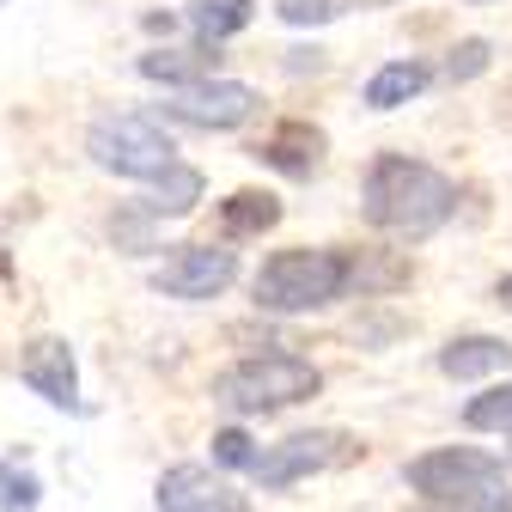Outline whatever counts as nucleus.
<instances>
[{
    "label": "nucleus",
    "mask_w": 512,
    "mask_h": 512,
    "mask_svg": "<svg viewBox=\"0 0 512 512\" xmlns=\"http://www.w3.org/2000/svg\"><path fill=\"white\" fill-rule=\"evenodd\" d=\"M427 80H433L427 61H384V68L366 80V104H372V110H397V104L421 98V92H427Z\"/></svg>",
    "instance_id": "4468645a"
},
{
    "label": "nucleus",
    "mask_w": 512,
    "mask_h": 512,
    "mask_svg": "<svg viewBox=\"0 0 512 512\" xmlns=\"http://www.w3.org/2000/svg\"><path fill=\"white\" fill-rule=\"evenodd\" d=\"M141 74L183 92V86L214 80V55H208V49H147V55H141Z\"/></svg>",
    "instance_id": "dca6fc26"
},
{
    "label": "nucleus",
    "mask_w": 512,
    "mask_h": 512,
    "mask_svg": "<svg viewBox=\"0 0 512 512\" xmlns=\"http://www.w3.org/2000/svg\"><path fill=\"white\" fill-rule=\"evenodd\" d=\"M421 512H512V488H482V494H464V500H433Z\"/></svg>",
    "instance_id": "412c9836"
},
{
    "label": "nucleus",
    "mask_w": 512,
    "mask_h": 512,
    "mask_svg": "<svg viewBox=\"0 0 512 512\" xmlns=\"http://www.w3.org/2000/svg\"><path fill=\"white\" fill-rule=\"evenodd\" d=\"M19 378L31 384V391L55 409H80V366H74V348L61 336H37L25 342L19 354Z\"/></svg>",
    "instance_id": "1a4fd4ad"
},
{
    "label": "nucleus",
    "mask_w": 512,
    "mask_h": 512,
    "mask_svg": "<svg viewBox=\"0 0 512 512\" xmlns=\"http://www.w3.org/2000/svg\"><path fill=\"white\" fill-rule=\"evenodd\" d=\"M360 445L342 433V427H317V433H287L281 445H263L250 458V476L263 488H293L305 476H324V470H342Z\"/></svg>",
    "instance_id": "39448f33"
},
{
    "label": "nucleus",
    "mask_w": 512,
    "mask_h": 512,
    "mask_svg": "<svg viewBox=\"0 0 512 512\" xmlns=\"http://www.w3.org/2000/svg\"><path fill=\"white\" fill-rule=\"evenodd\" d=\"M275 13H281L287 25H330L342 7H330V0H275Z\"/></svg>",
    "instance_id": "5701e85b"
},
{
    "label": "nucleus",
    "mask_w": 512,
    "mask_h": 512,
    "mask_svg": "<svg viewBox=\"0 0 512 512\" xmlns=\"http://www.w3.org/2000/svg\"><path fill=\"white\" fill-rule=\"evenodd\" d=\"M354 7H397V0H354Z\"/></svg>",
    "instance_id": "393cba45"
},
{
    "label": "nucleus",
    "mask_w": 512,
    "mask_h": 512,
    "mask_svg": "<svg viewBox=\"0 0 512 512\" xmlns=\"http://www.w3.org/2000/svg\"><path fill=\"white\" fill-rule=\"evenodd\" d=\"M256 110H263V98H256V86H244V80H202V86H183V92H171L165 104H159V116H171V122H183V128H238V122H250Z\"/></svg>",
    "instance_id": "0eeeda50"
},
{
    "label": "nucleus",
    "mask_w": 512,
    "mask_h": 512,
    "mask_svg": "<svg viewBox=\"0 0 512 512\" xmlns=\"http://www.w3.org/2000/svg\"><path fill=\"white\" fill-rule=\"evenodd\" d=\"M403 482L433 506V500H464V494H482V488H500L506 482V464L494 452H476V445H439V452H421Z\"/></svg>",
    "instance_id": "423d86ee"
},
{
    "label": "nucleus",
    "mask_w": 512,
    "mask_h": 512,
    "mask_svg": "<svg viewBox=\"0 0 512 512\" xmlns=\"http://www.w3.org/2000/svg\"><path fill=\"white\" fill-rule=\"evenodd\" d=\"M324 391V372L299 354H250L214 378V403L232 415H275Z\"/></svg>",
    "instance_id": "7ed1b4c3"
},
{
    "label": "nucleus",
    "mask_w": 512,
    "mask_h": 512,
    "mask_svg": "<svg viewBox=\"0 0 512 512\" xmlns=\"http://www.w3.org/2000/svg\"><path fill=\"white\" fill-rule=\"evenodd\" d=\"M512 366V342L500 336H452L439 348V372L458 378V384H476V378H494Z\"/></svg>",
    "instance_id": "f8f14e48"
},
{
    "label": "nucleus",
    "mask_w": 512,
    "mask_h": 512,
    "mask_svg": "<svg viewBox=\"0 0 512 512\" xmlns=\"http://www.w3.org/2000/svg\"><path fill=\"white\" fill-rule=\"evenodd\" d=\"M0 7H7V0H0Z\"/></svg>",
    "instance_id": "bb28decb"
},
{
    "label": "nucleus",
    "mask_w": 512,
    "mask_h": 512,
    "mask_svg": "<svg viewBox=\"0 0 512 512\" xmlns=\"http://www.w3.org/2000/svg\"><path fill=\"white\" fill-rule=\"evenodd\" d=\"M232 281H238V250H226V244H183L153 275V287L165 299H220Z\"/></svg>",
    "instance_id": "6e6552de"
},
{
    "label": "nucleus",
    "mask_w": 512,
    "mask_h": 512,
    "mask_svg": "<svg viewBox=\"0 0 512 512\" xmlns=\"http://www.w3.org/2000/svg\"><path fill=\"white\" fill-rule=\"evenodd\" d=\"M458 214V183L409 153H378L366 171V220L391 238H427Z\"/></svg>",
    "instance_id": "f257e3e1"
},
{
    "label": "nucleus",
    "mask_w": 512,
    "mask_h": 512,
    "mask_svg": "<svg viewBox=\"0 0 512 512\" xmlns=\"http://www.w3.org/2000/svg\"><path fill=\"white\" fill-rule=\"evenodd\" d=\"M488 61H494V43H488V37H464V43L452 49V61H445V80L464 86V80L488 74Z\"/></svg>",
    "instance_id": "aec40b11"
},
{
    "label": "nucleus",
    "mask_w": 512,
    "mask_h": 512,
    "mask_svg": "<svg viewBox=\"0 0 512 512\" xmlns=\"http://www.w3.org/2000/svg\"><path fill=\"white\" fill-rule=\"evenodd\" d=\"M159 512H250V500L226 494L202 464H171L159 476Z\"/></svg>",
    "instance_id": "9d476101"
},
{
    "label": "nucleus",
    "mask_w": 512,
    "mask_h": 512,
    "mask_svg": "<svg viewBox=\"0 0 512 512\" xmlns=\"http://www.w3.org/2000/svg\"><path fill=\"white\" fill-rule=\"evenodd\" d=\"M360 281V263L348 250H275L263 269H256L250 293L256 311H275V317H299V311H324L336 299H348V287Z\"/></svg>",
    "instance_id": "f03ea898"
},
{
    "label": "nucleus",
    "mask_w": 512,
    "mask_h": 512,
    "mask_svg": "<svg viewBox=\"0 0 512 512\" xmlns=\"http://www.w3.org/2000/svg\"><path fill=\"white\" fill-rule=\"evenodd\" d=\"M250 458H256V439H250L244 427L214 433V464H226V470H250Z\"/></svg>",
    "instance_id": "4be33fe9"
},
{
    "label": "nucleus",
    "mask_w": 512,
    "mask_h": 512,
    "mask_svg": "<svg viewBox=\"0 0 512 512\" xmlns=\"http://www.w3.org/2000/svg\"><path fill=\"white\" fill-rule=\"evenodd\" d=\"M220 226L226 238H263L269 226H281V202L269 189H238V196L220 202Z\"/></svg>",
    "instance_id": "2eb2a0df"
},
{
    "label": "nucleus",
    "mask_w": 512,
    "mask_h": 512,
    "mask_svg": "<svg viewBox=\"0 0 512 512\" xmlns=\"http://www.w3.org/2000/svg\"><path fill=\"white\" fill-rule=\"evenodd\" d=\"M470 7H488V0H470Z\"/></svg>",
    "instance_id": "a878e982"
},
{
    "label": "nucleus",
    "mask_w": 512,
    "mask_h": 512,
    "mask_svg": "<svg viewBox=\"0 0 512 512\" xmlns=\"http://www.w3.org/2000/svg\"><path fill=\"white\" fill-rule=\"evenodd\" d=\"M250 19H256V0H196V7H189V25H196L202 49H214V43L238 37Z\"/></svg>",
    "instance_id": "f3484780"
},
{
    "label": "nucleus",
    "mask_w": 512,
    "mask_h": 512,
    "mask_svg": "<svg viewBox=\"0 0 512 512\" xmlns=\"http://www.w3.org/2000/svg\"><path fill=\"white\" fill-rule=\"evenodd\" d=\"M37 494L43 482L19 464H0V512H37Z\"/></svg>",
    "instance_id": "6ab92c4d"
},
{
    "label": "nucleus",
    "mask_w": 512,
    "mask_h": 512,
    "mask_svg": "<svg viewBox=\"0 0 512 512\" xmlns=\"http://www.w3.org/2000/svg\"><path fill=\"white\" fill-rule=\"evenodd\" d=\"M494 305H500V311H512V275H500V281H494Z\"/></svg>",
    "instance_id": "b1692460"
},
{
    "label": "nucleus",
    "mask_w": 512,
    "mask_h": 512,
    "mask_svg": "<svg viewBox=\"0 0 512 512\" xmlns=\"http://www.w3.org/2000/svg\"><path fill=\"white\" fill-rule=\"evenodd\" d=\"M86 153H92V165H104V171H116V177H141V183H153L165 165H177L171 135H165L153 116H141V110L98 116L92 135H86Z\"/></svg>",
    "instance_id": "20e7f679"
},
{
    "label": "nucleus",
    "mask_w": 512,
    "mask_h": 512,
    "mask_svg": "<svg viewBox=\"0 0 512 512\" xmlns=\"http://www.w3.org/2000/svg\"><path fill=\"white\" fill-rule=\"evenodd\" d=\"M196 202H202V171L177 159V165H165V171L147 183L141 214H147V220H177V214H189Z\"/></svg>",
    "instance_id": "ddd939ff"
},
{
    "label": "nucleus",
    "mask_w": 512,
    "mask_h": 512,
    "mask_svg": "<svg viewBox=\"0 0 512 512\" xmlns=\"http://www.w3.org/2000/svg\"><path fill=\"white\" fill-rule=\"evenodd\" d=\"M324 128H317V122H281V128H269V135H263V147H256V159H263V165H275L281 177H311L317 165H324Z\"/></svg>",
    "instance_id": "9b49d317"
},
{
    "label": "nucleus",
    "mask_w": 512,
    "mask_h": 512,
    "mask_svg": "<svg viewBox=\"0 0 512 512\" xmlns=\"http://www.w3.org/2000/svg\"><path fill=\"white\" fill-rule=\"evenodd\" d=\"M464 421H470L476 433H512V384H494V391L470 397Z\"/></svg>",
    "instance_id": "a211bd4d"
}]
</instances>
